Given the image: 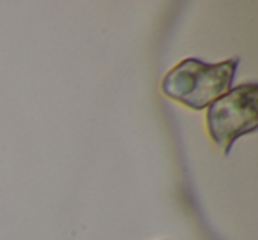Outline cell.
<instances>
[{
	"instance_id": "1",
	"label": "cell",
	"mask_w": 258,
	"mask_h": 240,
	"mask_svg": "<svg viewBox=\"0 0 258 240\" xmlns=\"http://www.w3.org/2000/svg\"><path fill=\"white\" fill-rule=\"evenodd\" d=\"M237 67V57L218 64L184 58L163 76L161 92L182 106L200 111L232 89Z\"/></svg>"
},
{
	"instance_id": "2",
	"label": "cell",
	"mask_w": 258,
	"mask_h": 240,
	"mask_svg": "<svg viewBox=\"0 0 258 240\" xmlns=\"http://www.w3.org/2000/svg\"><path fill=\"white\" fill-rule=\"evenodd\" d=\"M258 127V85L254 82L232 87L207 106L205 129L216 145L228 155L240 136Z\"/></svg>"
}]
</instances>
